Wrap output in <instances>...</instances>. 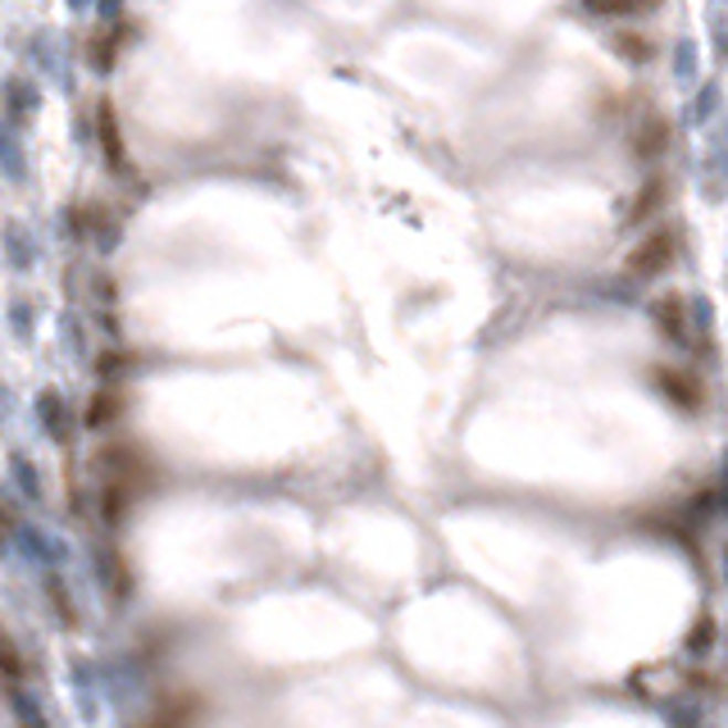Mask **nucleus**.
<instances>
[{"mask_svg": "<svg viewBox=\"0 0 728 728\" xmlns=\"http://www.w3.org/2000/svg\"><path fill=\"white\" fill-rule=\"evenodd\" d=\"M651 378H656V388H661L678 410H701L706 388H701L697 373H687V369H678V365H656V369H651Z\"/></svg>", "mask_w": 728, "mask_h": 728, "instance_id": "3", "label": "nucleus"}, {"mask_svg": "<svg viewBox=\"0 0 728 728\" xmlns=\"http://www.w3.org/2000/svg\"><path fill=\"white\" fill-rule=\"evenodd\" d=\"M651 324H656V333L665 341H678V347H693V341H697L693 305H687V296H678V292H665V296L651 300Z\"/></svg>", "mask_w": 728, "mask_h": 728, "instance_id": "1", "label": "nucleus"}, {"mask_svg": "<svg viewBox=\"0 0 728 728\" xmlns=\"http://www.w3.org/2000/svg\"><path fill=\"white\" fill-rule=\"evenodd\" d=\"M669 141V124L665 119H651L642 133H637V156H661Z\"/></svg>", "mask_w": 728, "mask_h": 728, "instance_id": "7", "label": "nucleus"}, {"mask_svg": "<svg viewBox=\"0 0 728 728\" xmlns=\"http://www.w3.org/2000/svg\"><path fill=\"white\" fill-rule=\"evenodd\" d=\"M674 246H678V238L674 233H651V238H642L633 251H629V260H624V270L633 274V278H656V274H665L669 264H674Z\"/></svg>", "mask_w": 728, "mask_h": 728, "instance_id": "2", "label": "nucleus"}, {"mask_svg": "<svg viewBox=\"0 0 728 728\" xmlns=\"http://www.w3.org/2000/svg\"><path fill=\"white\" fill-rule=\"evenodd\" d=\"M124 414V397L119 392H96L92 397V410H87V429H105V424H114V419Z\"/></svg>", "mask_w": 728, "mask_h": 728, "instance_id": "4", "label": "nucleus"}, {"mask_svg": "<svg viewBox=\"0 0 728 728\" xmlns=\"http://www.w3.org/2000/svg\"><path fill=\"white\" fill-rule=\"evenodd\" d=\"M0 669H6L10 678H23V661H19V651H14V642L0 633Z\"/></svg>", "mask_w": 728, "mask_h": 728, "instance_id": "8", "label": "nucleus"}, {"mask_svg": "<svg viewBox=\"0 0 728 728\" xmlns=\"http://www.w3.org/2000/svg\"><path fill=\"white\" fill-rule=\"evenodd\" d=\"M661 205H665V182H646V187L637 191V201L629 205V219H633V223H642V219L656 214Z\"/></svg>", "mask_w": 728, "mask_h": 728, "instance_id": "6", "label": "nucleus"}, {"mask_svg": "<svg viewBox=\"0 0 728 728\" xmlns=\"http://www.w3.org/2000/svg\"><path fill=\"white\" fill-rule=\"evenodd\" d=\"M101 146H105V156L109 165H124V141H119V119H114V105L101 101Z\"/></svg>", "mask_w": 728, "mask_h": 728, "instance_id": "5", "label": "nucleus"}]
</instances>
